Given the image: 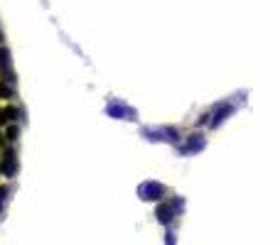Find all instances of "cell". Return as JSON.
<instances>
[{
    "mask_svg": "<svg viewBox=\"0 0 280 245\" xmlns=\"http://www.w3.org/2000/svg\"><path fill=\"white\" fill-rule=\"evenodd\" d=\"M140 191L145 194L143 199H160V196H165V186H160V184H145Z\"/></svg>",
    "mask_w": 280,
    "mask_h": 245,
    "instance_id": "6da1fadb",
    "label": "cell"
},
{
    "mask_svg": "<svg viewBox=\"0 0 280 245\" xmlns=\"http://www.w3.org/2000/svg\"><path fill=\"white\" fill-rule=\"evenodd\" d=\"M15 172H17V159H15L13 152H8L5 159H3V174H5V177H13Z\"/></svg>",
    "mask_w": 280,
    "mask_h": 245,
    "instance_id": "7a4b0ae2",
    "label": "cell"
},
{
    "mask_svg": "<svg viewBox=\"0 0 280 245\" xmlns=\"http://www.w3.org/2000/svg\"><path fill=\"white\" fill-rule=\"evenodd\" d=\"M0 71L3 74L10 71V52L8 49H0Z\"/></svg>",
    "mask_w": 280,
    "mask_h": 245,
    "instance_id": "3957f363",
    "label": "cell"
},
{
    "mask_svg": "<svg viewBox=\"0 0 280 245\" xmlns=\"http://www.w3.org/2000/svg\"><path fill=\"white\" fill-rule=\"evenodd\" d=\"M157 216H160V221H170V218H172V206L163 203V206L157 209Z\"/></svg>",
    "mask_w": 280,
    "mask_h": 245,
    "instance_id": "277c9868",
    "label": "cell"
},
{
    "mask_svg": "<svg viewBox=\"0 0 280 245\" xmlns=\"http://www.w3.org/2000/svg\"><path fill=\"white\" fill-rule=\"evenodd\" d=\"M8 98H13V89L5 86V84H0V101H8Z\"/></svg>",
    "mask_w": 280,
    "mask_h": 245,
    "instance_id": "5b68a950",
    "label": "cell"
},
{
    "mask_svg": "<svg viewBox=\"0 0 280 245\" xmlns=\"http://www.w3.org/2000/svg\"><path fill=\"white\" fill-rule=\"evenodd\" d=\"M199 147H202V138L194 135V140H192L189 145H184V152H189V150H199Z\"/></svg>",
    "mask_w": 280,
    "mask_h": 245,
    "instance_id": "8992f818",
    "label": "cell"
},
{
    "mask_svg": "<svg viewBox=\"0 0 280 245\" xmlns=\"http://www.w3.org/2000/svg\"><path fill=\"white\" fill-rule=\"evenodd\" d=\"M5 138H8V140H15V138H17V128H8V130H5Z\"/></svg>",
    "mask_w": 280,
    "mask_h": 245,
    "instance_id": "52a82bcc",
    "label": "cell"
},
{
    "mask_svg": "<svg viewBox=\"0 0 280 245\" xmlns=\"http://www.w3.org/2000/svg\"><path fill=\"white\" fill-rule=\"evenodd\" d=\"M0 145H3V138H0Z\"/></svg>",
    "mask_w": 280,
    "mask_h": 245,
    "instance_id": "ba28073f",
    "label": "cell"
}]
</instances>
